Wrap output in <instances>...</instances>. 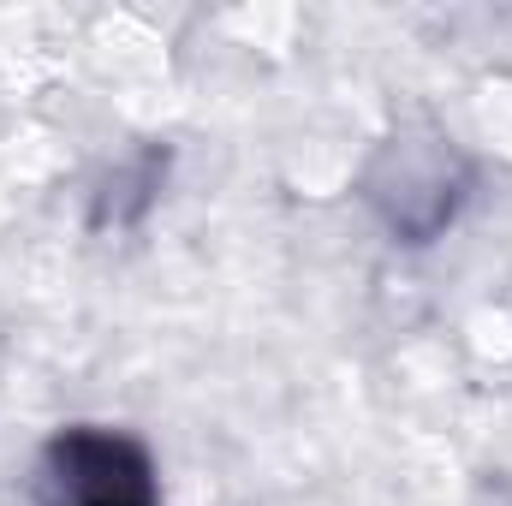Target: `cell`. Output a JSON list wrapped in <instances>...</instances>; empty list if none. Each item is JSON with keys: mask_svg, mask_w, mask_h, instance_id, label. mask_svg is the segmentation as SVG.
<instances>
[{"mask_svg": "<svg viewBox=\"0 0 512 506\" xmlns=\"http://www.w3.org/2000/svg\"><path fill=\"white\" fill-rule=\"evenodd\" d=\"M54 506H161L143 447L108 429H72L48 447Z\"/></svg>", "mask_w": 512, "mask_h": 506, "instance_id": "obj_1", "label": "cell"}]
</instances>
